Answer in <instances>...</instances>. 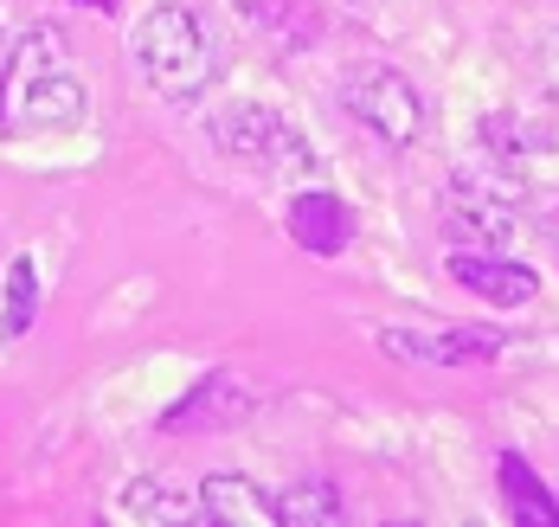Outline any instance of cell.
Wrapping results in <instances>:
<instances>
[{
	"label": "cell",
	"mask_w": 559,
	"mask_h": 527,
	"mask_svg": "<svg viewBox=\"0 0 559 527\" xmlns=\"http://www.w3.org/2000/svg\"><path fill=\"white\" fill-rule=\"evenodd\" d=\"M33 315H39V264L20 251L0 277V342H20L33 328Z\"/></svg>",
	"instance_id": "cell-10"
},
{
	"label": "cell",
	"mask_w": 559,
	"mask_h": 527,
	"mask_svg": "<svg viewBox=\"0 0 559 527\" xmlns=\"http://www.w3.org/2000/svg\"><path fill=\"white\" fill-rule=\"evenodd\" d=\"M200 515H213L225 527H271L277 522V495H264L251 476H238V469H213L206 482H200Z\"/></svg>",
	"instance_id": "cell-8"
},
{
	"label": "cell",
	"mask_w": 559,
	"mask_h": 527,
	"mask_svg": "<svg viewBox=\"0 0 559 527\" xmlns=\"http://www.w3.org/2000/svg\"><path fill=\"white\" fill-rule=\"evenodd\" d=\"M341 97H347V117H360L380 142H392V148H412V142L425 135V97H418V84H412L405 71H392V64H360V71L341 84Z\"/></svg>",
	"instance_id": "cell-4"
},
{
	"label": "cell",
	"mask_w": 559,
	"mask_h": 527,
	"mask_svg": "<svg viewBox=\"0 0 559 527\" xmlns=\"http://www.w3.org/2000/svg\"><path fill=\"white\" fill-rule=\"evenodd\" d=\"M289 238L316 257H335L354 244V213L341 206L335 193H296L289 200Z\"/></svg>",
	"instance_id": "cell-9"
},
{
	"label": "cell",
	"mask_w": 559,
	"mask_h": 527,
	"mask_svg": "<svg viewBox=\"0 0 559 527\" xmlns=\"http://www.w3.org/2000/svg\"><path fill=\"white\" fill-rule=\"evenodd\" d=\"M521 200L527 187L508 168H469L444 187V232L463 251H502L521 226Z\"/></svg>",
	"instance_id": "cell-3"
},
{
	"label": "cell",
	"mask_w": 559,
	"mask_h": 527,
	"mask_svg": "<svg viewBox=\"0 0 559 527\" xmlns=\"http://www.w3.org/2000/svg\"><path fill=\"white\" fill-rule=\"evenodd\" d=\"M483 135H489V148H496L502 161H527V155L554 148V129H540V122L514 117V110H496V117L483 122Z\"/></svg>",
	"instance_id": "cell-13"
},
{
	"label": "cell",
	"mask_w": 559,
	"mask_h": 527,
	"mask_svg": "<svg viewBox=\"0 0 559 527\" xmlns=\"http://www.w3.org/2000/svg\"><path fill=\"white\" fill-rule=\"evenodd\" d=\"M84 122V84L64 71L58 33H26L0 64V129L7 135H52Z\"/></svg>",
	"instance_id": "cell-1"
},
{
	"label": "cell",
	"mask_w": 559,
	"mask_h": 527,
	"mask_svg": "<svg viewBox=\"0 0 559 527\" xmlns=\"http://www.w3.org/2000/svg\"><path fill=\"white\" fill-rule=\"evenodd\" d=\"M135 64H142V77H148L162 97H193V91H206L213 59H206V33H200L193 7L155 0V7L142 13V26H135Z\"/></svg>",
	"instance_id": "cell-2"
},
{
	"label": "cell",
	"mask_w": 559,
	"mask_h": 527,
	"mask_svg": "<svg viewBox=\"0 0 559 527\" xmlns=\"http://www.w3.org/2000/svg\"><path fill=\"white\" fill-rule=\"evenodd\" d=\"M540 232H547V244L559 251V206H547V219H540Z\"/></svg>",
	"instance_id": "cell-16"
},
{
	"label": "cell",
	"mask_w": 559,
	"mask_h": 527,
	"mask_svg": "<svg viewBox=\"0 0 559 527\" xmlns=\"http://www.w3.org/2000/svg\"><path fill=\"white\" fill-rule=\"evenodd\" d=\"M213 135H219V148L231 161H251V168H277V175H309V168H316L309 142H302L277 110H258V104H231V110L213 122Z\"/></svg>",
	"instance_id": "cell-5"
},
{
	"label": "cell",
	"mask_w": 559,
	"mask_h": 527,
	"mask_svg": "<svg viewBox=\"0 0 559 527\" xmlns=\"http://www.w3.org/2000/svg\"><path fill=\"white\" fill-rule=\"evenodd\" d=\"M193 508H200V502L162 489L155 476H135V482L122 489V515H135V522H193Z\"/></svg>",
	"instance_id": "cell-14"
},
{
	"label": "cell",
	"mask_w": 559,
	"mask_h": 527,
	"mask_svg": "<svg viewBox=\"0 0 559 527\" xmlns=\"http://www.w3.org/2000/svg\"><path fill=\"white\" fill-rule=\"evenodd\" d=\"M380 348L412 367H469V360H496L502 335H489V328H380Z\"/></svg>",
	"instance_id": "cell-6"
},
{
	"label": "cell",
	"mask_w": 559,
	"mask_h": 527,
	"mask_svg": "<svg viewBox=\"0 0 559 527\" xmlns=\"http://www.w3.org/2000/svg\"><path fill=\"white\" fill-rule=\"evenodd\" d=\"M540 77H547V97L559 104V33L547 39V59H540Z\"/></svg>",
	"instance_id": "cell-15"
},
{
	"label": "cell",
	"mask_w": 559,
	"mask_h": 527,
	"mask_svg": "<svg viewBox=\"0 0 559 527\" xmlns=\"http://www.w3.org/2000/svg\"><path fill=\"white\" fill-rule=\"evenodd\" d=\"M502 495H508V508H514V515H527L534 527H554L559 522V502L540 489V476L521 464V457H502Z\"/></svg>",
	"instance_id": "cell-12"
},
{
	"label": "cell",
	"mask_w": 559,
	"mask_h": 527,
	"mask_svg": "<svg viewBox=\"0 0 559 527\" xmlns=\"http://www.w3.org/2000/svg\"><path fill=\"white\" fill-rule=\"evenodd\" d=\"M277 522H283V527H335V522H341L335 482H322V476H302V482H289V489L277 495Z\"/></svg>",
	"instance_id": "cell-11"
},
{
	"label": "cell",
	"mask_w": 559,
	"mask_h": 527,
	"mask_svg": "<svg viewBox=\"0 0 559 527\" xmlns=\"http://www.w3.org/2000/svg\"><path fill=\"white\" fill-rule=\"evenodd\" d=\"M91 7H104V13H110V7H116V0H91Z\"/></svg>",
	"instance_id": "cell-17"
},
{
	"label": "cell",
	"mask_w": 559,
	"mask_h": 527,
	"mask_svg": "<svg viewBox=\"0 0 559 527\" xmlns=\"http://www.w3.org/2000/svg\"><path fill=\"white\" fill-rule=\"evenodd\" d=\"M450 277L469 296L496 302V309H521V302L540 296V277H534L527 264L502 257V251H463V244H456V251H450Z\"/></svg>",
	"instance_id": "cell-7"
}]
</instances>
